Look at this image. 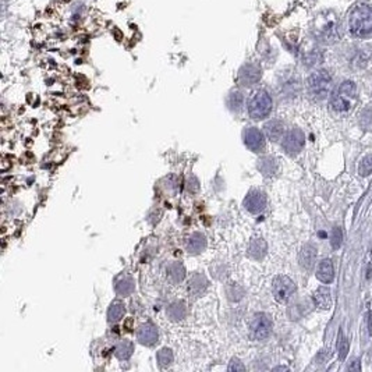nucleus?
<instances>
[{"label": "nucleus", "mask_w": 372, "mask_h": 372, "mask_svg": "<svg viewBox=\"0 0 372 372\" xmlns=\"http://www.w3.org/2000/svg\"><path fill=\"white\" fill-rule=\"evenodd\" d=\"M312 31H314V35L319 42L326 43V45L335 43L340 39L339 20L333 13L330 12L321 13L318 17L314 20Z\"/></svg>", "instance_id": "1"}, {"label": "nucleus", "mask_w": 372, "mask_h": 372, "mask_svg": "<svg viewBox=\"0 0 372 372\" xmlns=\"http://www.w3.org/2000/svg\"><path fill=\"white\" fill-rule=\"evenodd\" d=\"M350 32L357 38H365L372 32V9L366 5H358L348 17Z\"/></svg>", "instance_id": "2"}, {"label": "nucleus", "mask_w": 372, "mask_h": 372, "mask_svg": "<svg viewBox=\"0 0 372 372\" xmlns=\"http://www.w3.org/2000/svg\"><path fill=\"white\" fill-rule=\"evenodd\" d=\"M357 101V87L353 81H344L332 95L330 106L336 113H347L354 108Z\"/></svg>", "instance_id": "3"}, {"label": "nucleus", "mask_w": 372, "mask_h": 372, "mask_svg": "<svg viewBox=\"0 0 372 372\" xmlns=\"http://www.w3.org/2000/svg\"><path fill=\"white\" fill-rule=\"evenodd\" d=\"M272 96L265 90L255 91L248 101V114L254 120H264L272 112Z\"/></svg>", "instance_id": "4"}, {"label": "nucleus", "mask_w": 372, "mask_h": 372, "mask_svg": "<svg viewBox=\"0 0 372 372\" xmlns=\"http://www.w3.org/2000/svg\"><path fill=\"white\" fill-rule=\"evenodd\" d=\"M332 90V77L326 70H318L308 77V91L315 99H325Z\"/></svg>", "instance_id": "5"}, {"label": "nucleus", "mask_w": 372, "mask_h": 372, "mask_svg": "<svg viewBox=\"0 0 372 372\" xmlns=\"http://www.w3.org/2000/svg\"><path fill=\"white\" fill-rule=\"evenodd\" d=\"M272 332V319L264 312H258L250 322V335L254 340H265Z\"/></svg>", "instance_id": "6"}, {"label": "nucleus", "mask_w": 372, "mask_h": 372, "mask_svg": "<svg viewBox=\"0 0 372 372\" xmlns=\"http://www.w3.org/2000/svg\"><path fill=\"white\" fill-rule=\"evenodd\" d=\"M272 290H273V297L277 303H287L294 295L297 287L290 277L280 275V276L275 277Z\"/></svg>", "instance_id": "7"}, {"label": "nucleus", "mask_w": 372, "mask_h": 372, "mask_svg": "<svg viewBox=\"0 0 372 372\" xmlns=\"http://www.w3.org/2000/svg\"><path fill=\"white\" fill-rule=\"evenodd\" d=\"M306 144L304 132L300 128H293L283 137L282 146L286 154L288 155H297Z\"/></svg>", "instance_id": "8"}, {"label": "nucleus", "mask_w": 372, "mask_h": 372, "mask_svg": "<svg viewBox=\"0 0 372 372\" xmlns=\"http://www.w3.org/2000/svg\"><path fill=\"white\" fill-rule=\"evenodd\" d=\"M243 141L252 152H261L265 148L264 134L257 127H247L243 131Z\"/></svg>", "instance_id": "9"}, {"label": "nucleus", "mask_w": 372, "mask_h": 372, "mask_svg": "<svg viewBox=\"0 0 372 372\" xmlns=\"http://www.w3.org/2000/svg\"><path fill=\"white\" fill-rule=\"evenodd\" d=\"M244 208L252 215H258L266 208V194L261 190H252L244 198Z\"/></svg>", "instance_id": "10"}, {"label": "nucleus", "mask_w": 372, "mask_h": 372, "mask_svg": "<svg viewBox=\"0 0 372 372\" xmlns=\"http://www.w3.org/2000/svg\"><path fill=\"white\" fill-rule=\"evenodd\" d=\"M261 68L257 64L254 63H247L244 66L241 67L240 71H239V81H240L241 85L244 87H251V85H255L261 80Z\"/></svg>", "instance_id": "11"}, {"label": "nucleus", "mask_w": 372, "mask_h": 372, "mask_svg": "<svg viewBox=\"0 0 372 372\" xmlns=\"http://www.w3.org/2000/svg\"><path fill=\"white\" fill-rule=\"evenodd\" d=\"M137 339L144 346H154L158 342V329L155 325L150 324V322L141 325V328L137 332Z\"/></svg>", "instance_id": "12"}, {"label": "nucleus", "mask_w": 372, "mask_h": 372, "mask_svg": "<svg viewBox=\"0 0 372 372\" xmlns=\"http://www.w3.org/2000/svg\"><path fill=\"white\" fill-rule=\"evenodd\" d=\"M317 277L322 283H332L335 277V269H333V262L329 258L322 259L317 268Z\"/></svg>", "instance_id": "13"}, {"label": "nucleus", "mask_w": 372, "mask_h": 372, "mask_svg": "<svg viewBox=\"0 0 372 372\" xmlns=\"http://www.w3.org/2000/svg\"><path fill=\"white\" fill-rule=\"evenodd\" d=\"M315 259H317V248L315 247L311 246V244H306L301 248L299 261L304 269H312V266L315 264Z\"/></svg>", "instance_id": "14"}, {"label": "nucleus", "mask_w": 372, "mask_h": 372, "mask_svg": "<svg viewBox=\"0 0 372 372\" xmlns=\"http://www.w3.org/2000/svg\"><path fill=\"white\" fill-rule=\"evenodd\" d=\"M314 301H315L317 307L321 308V310H329L332 307V297H330L329 287L321 286V287L317 288V291L314 293Z\"/></svg>", "instance_id": "15"}, {"label": "nucleus", "mask_w": 372, "mask_h": 372, "mask_svg": "<svg viewBox=\"0 0 372 372\" xmlns=\"http://www.w3.org/2000/svg\"><path fill=\"white\" fill-rule=\"evenodd\" d=\"M205 247H206V239H205L204 234L192 233L188 237V241H187V250H188V252L198 254V252L204 251Z\"/></svg>", "instance_id": "16"}, {"label": "nucleus", "mask_w": 372, "mask_h": 372, "mask_svg": "<svg viewBox=\"0 0 372 372\" xmlns=\"http://www.w3.org/2000/svg\"><path fill=\"white\" fill-rule=\"evenodd\" d=\"M266 250L268 246L265 243L264 239H254L251 244L248 247V252L254 259H262L266 255Z\"/></svg>", "instance_id": "17"}, {"label": "nucleus", "mask_w": 372, "mask_h": 372, "mask_svg": "<svg viewBox=\"0 0 372 372\" xmlns=\"http://www.w3.org/2000/svg\"><path fill=\"white\" fill-rule=\"evenodd\" d=\"M134 288H135V283H134V279L130 276H121L116 282V291L117 294L123 295V297L131 294Z\"/></svg>", "instance_id": "18"}, {"label": "nucleus", "mask_w": 372, "mask_h": 372, "mask_svg": "<svg viewBox=\"0 0 372 372\" xmlns=\"http://www.w3.org/2000/svg\"><path fill=\"white\" fill-rule=\"evenodd\" d=\"M283 123L279 120H270L265 124V132L268 135V138L272 141H277L282 138L283 135Z\"/></svg>", "instance_id": "19"}, {"label": "nucleus", "mask_w": 372, "mask_h": 372, "mask_svg": "<svg viewBox=\"0 0 372 372\" xmlns=\"http://www.w3.org/2000/svg\"><path fill=\"white\" fill-rule=\"evenodd\" d=\"M126 312V307L121 301H113L108 310V321L109 322H119Z\"/></svg>", "instance_id": "20"}, {"label": "nucleus", "mask_w": 372, "mask_h": 372, "mask_svg": "<svg viewBox=\"0 0 372 372\" xmlns=\"http://www.w3.org/2000/svg\"><path fill=\"white\" fill-rule=\"evenodd\" d=\"M186 312H187L186 304H184L183 301L173 303V304L168 308V315L172 321H181V319L186 317Z\"/></svg>", "instance_id": "21"}, {"label": "nucleus", "mask_w": 372, "mask_h": 372, "mask_svg": "<svg viewBox=\"0 0 372 372\" xmlns=\"http://www.w3.org/2000/svg\"><path fill=\"white\" fill-rule=\"evenodd\" d=\"M258 168L261 173L265 174V176H272L277 172V163L272 158H262V159H259Z\"/></svg>", "instance_id": "22"}, {"label": "nucleus", "mask_w": 372, "mask_h": 372, "mask_svg": "<svg viewBox=\"0 0 372 372\" xmlns=\"http://www.w3.org/2000/svg\"><path fill=\"white\" fill-rule=\"evenodd\" d=\"M168 275L174 283L183 282V280H184V277H186V269L183 268V265L181 264L174 262V264H172L168 268Z\"/></svg>", "instance_id": "23"}, {"label": "nucleus", "mask_w": 372, "mask_h": 372, "mask_svg": "<svg viewBox=\"0 0 372 372\" xmlns=\"http://www.w3.org/2000/svg\"><path fill=\"white\" fill-rule=\"evenodd\" d=\"M243 105H244V96L241 92L239 91H234L232 92L228 98V106L230 110L233 112H240L243 109Z\"/></svg>", "instance_id": "24"}, {"label": "nucleus", "mask_w": 372, "mask_h": 372, "mask_svg": "<svg viewBox=\"0 0 372 372\" xmlns=\"http://www.w3.org/2000/svg\"><path fill=\"white\" fill-rule=\"evenodd\" d=\"M132 351H134V346L131 342L128 340H123L119 343V346L116 347V355L120 360H128L131 357Z\"/></svg>", "instance_id": "25"}, {"label": "nucleus", "mask_w": 372, "mask_h": 372, "mask_svg": "<svg viewBox=\"0 0 372 372\" xmlns=\"http://www.w3.org/2000/svg\"><path fill=\"white\" fill-rule=\"evenodd\" d=\"M205 286H206L205 277L202 275H194L190 283H188V290L191 291L192 294H199V293L204 291Z\"/></svg>", "instance_id": "26"}, {"label": "nucleus", "mask_w": 372, "mask_h": 372, "mask_svg": "<svg viewBox=\"0 0 372 372\" xmlns=\"http://www.w3.org/2000/svg\"><path fill=\"white\" fill-rule=\"evenodd\" d=\"M156 358H158V362L159 365L165 368V366H169L172 362H173V353L170 348H161L156 354Z\"/></svg>", "instance_id": "27"}, {"label": "nucleus", "mask_w": 372, "mask_h": 372, "mask_svg": "<svg viewBox=\"0 0 372 372\" xmlns=\"http://www.w3.org/2000/svg\"><path fill=\"white\" fill-rule=\"evenodd\" d=\"M358 173L362 177H366L372 173V155H366L358 165Z\"/></svg>", "instance_id": "28"}, {"label": "nucleus", "mask_w": 372, "mask_h": 372, "mask_svg": "<svg viewBox=\"0 0 372 372\" xmlns=\"http://www.w3.org/2000/svg\"><path fill=\"white\" fill-rule=\"evenodd\" d=\"M337 350H339V357H340V360L343 361L346 358V355H347L348 353V340L343 336L342 332L339 333V344H337Z\"/></svg>", "instance_id": "29"}, {"label": "nucleus", "mask_w": 372, "mask_h": 372, "mask_svg": "<svg viewBox=\"0 0 372 372\" xmlns=\"http://www.w3.org/2000/svg\"><path fill=\"white\" fill-rule=\"evenodd\" d=\"M342 241H343V233H342V229L340 228H333L332 230V236H330V243H332V247L337 250L339 247L342 246Z\"/></svg>", "instance_id": "30"}, {"label": "nucleus", "mask_w": 372, "mask_h": 372, "mask_svg": "<svg viewBox=\"0 0 372 372\" xmlns=\"http://www.w3.org/2000/svg\"><path fill=\"white\" fill-rule=\"evenodd\" d=\"M246 366L241 364V361H239L237 358H233L229 364V371H244Z\"/></svg>", "instance_id": "31"}, {"label": "nucleus", "mask_w": 372, "mask_h": 372, "mask_svg": "<svg viewBox=\"0 0 372 372\" xmlns=\"http://www.w3.org/2000/svg\"><path fill=\"white\" fill-rule=\"evenodd\" d=\"M360 368H361V365H360V361L358 360H355L354 365L348 366V369H350V371H360Z\"/></svg>", "instance_id": "32"}]
</instances>
